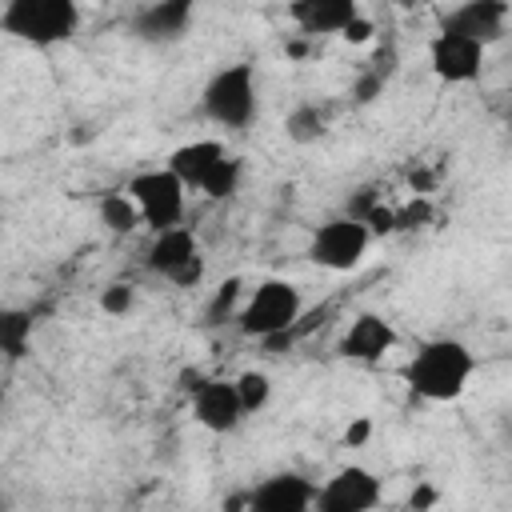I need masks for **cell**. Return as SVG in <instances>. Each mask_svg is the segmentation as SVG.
<instances>
[{
  "label": "cell",
  "mask_w": 512,
  "mask_h": 512,
  "mask_svg": "<svg viewBox=\"0 0 512 512\" xmlns=\"http://www.w3.org/2000/svg\"><path fill=\"white\" fill-rule=\"evenodd\" d=\"M476 376V352L456 336H432L416 344V352L404 364V384L412 396L428 404H452L468 392Z\"/></svg>",
  "instance_id": "obj_1"
},
{
  "label": "cell",
  "mask_w": 512,
  "mask_h": 512,
  "mask_svg": "<svg viewBox=\"0 0 512 512\" xmlns=\"http://www.w3.org/2000/svg\"><path fill=\"white\" fill-rule=\"evenodd\" d=\"M84 24V12L76 0H8L0 8V36L48 52L68 44Z\"/></svg>",
  "instance_id": "obj_2"
},
{
  "label": "cell",
  "mask_w": 512,
  "mask_h": 512,
  "mask_svg": "<svg viewBox=\"0 0 512 512\" xmlns=\"http://www.w3.org/2000/svg\"><path fill=\"white\" fill-rule=\"evenodd\" d=\"M304 320V292L288 276H264L244 292V304L236 312V328L248 340H272L284 332H296Z\"/></svg>",
  "instance_id": "obj_3"
},
{
  "label": "cell",
  "mask_w": 512,
  "mask_h": 512,
  "mask_svg": "<svg viewBox=\"0 0 512 512\" xmlns=\"http://www.w3.org/2000/svg\"><path fill=\"white\" fill-rule=\"evenodd\" d=\"M200 112L224 132H244L260 116V76L248 60L216 68L200 88Z\"/></svg>",
  "instance_id": "obj_4"
},
{
  "label": "cell",
  "mask_w": 512,
  "mask_h": 512,
  "mask_svg": "<svg viewBox=\"0 0 512 512\" xmlns=\"http://www.w3.org/2000/svg\"><path fill=\"white\" fill-rule=\"evenodd\" d=\"M144 268L160 280H168L172 288H200L204 272H208V256L196 240V232L188 224L156 232L144 248Z\"/></svg>",
  "instance_id": "obj_5"
},
{
  "label": "cell",
  "mask_w": 512,
  "mask_h": 512,
  "mask_svg": "<svg viewBox=\"0 0 512 512\" xmlns=\"http://www.w3.org/2000/svg\"><path fill=\"white\" fill-rule=\"evenodd\" d=\"M128 200L136 204L140 220L156 232H168V228H180L184 224V208H188V188L168 172V168H144L136 176H128L124 184Z\"/></svg>",
  "instance_id": "obj_6"
},
{
  "label": "cell",
  "mask_w": 512,
  "mask_h": 512,
  "mask_svg": "<svg viewBox=\"0 0 512 512\" xmlns=\"http://www.w3.org/2000/svg\"><path fill=\"white\" fill-rule=\"evenodd\" d=\"M372 248V232L360 220H348L344 212L316 224L308 236V260L324 272H352Z\"/></svg>",
  "instance_id": "obj_7"
},
{
  "label": "cell",
  "mask_w": 512,
  "mask_h": 512,
  "mask_svg": "<svg viewBox=\"0 0 512 512\" xmlns=\"http://www.w3.org/2000/svg\"><path fill=\"white\" fill-rule=\"evenodd\" d=\"M380 504H384V480L364 464H344L324 484H316L312 512H376Z\"/></svg>",
  "instance_id": "obj_8"
},
{
  "label": "cell",
  "mask_w": 512,
  "mask_h": 512,
  "mask_svg": "<svg viewBox=\"0 0 512 512\" xmlns=\"http://www.w3.org/2000/svg\"><path fill=\"white\" fill-rule=\"evenodd\" d=\"M484 56H488V48H480L476 40L456 36V32H440L436 28V36L428 40V68L448 88L476 84L484 76Z\"/></svg>",
  "instance_id": "obj_9"
},
{
  "label": "cell",
  "mask_w": 512,
  "mask_h": 512,
  "mask_svg": "<svg viewBox=\"0 0 512 512\" xmlns=\"http://www.w3.org/2000/svg\"><path fill=\"white\" fill-rule=\"evenodd\" d=\"M196 24V4L192 0H152V4H140L128 20V32L140 40V44H176L188 36V28Z\"/></svg>",
  "instance_id": "obj_10"
},
{
  "label": "cell",
  "mask_w": 512,
  "mask_h": 512,
  "mask_svg": "<svg viewBox=\"0 0 512 512\" xmlns=\"http://www.w3.org/2000/svg\"><path fill=\"white\" fill-rule=\"evenodd\" d=\"M508 20H512L508 0H464L440 16V32H456V36L476 40L480 48H492L496 40H504Z\"/></svg>",
  "instance_id": "obj_11"
},
{
  "label": "cell",
  "mask_w": 512,
  "mask_h": 512,
  "mask_svg": "<svg viewBox=\"0 0 512 512\" xmlns=\"http://www.w3.org/2000/svg\"><path fill=\"white\" fill-rule=\"evenodd\" d=\"M312 500H316V480L296 468H284L264 476L256 488H248L244 512H312Z\"/></svg>",
  "instance_id": "obj_12"
},
{
  "label": "cell",
  "mask_w": 512,
  "mask_h": 512,
  "mask_svg": "<svg viewBox=\"0 0 512 512\" xmlns=\"http://www.w3.org/2000/svg\"><path fill=\"white\" fill-rule=\"evenodd\" d=\"M188 408H192V420L204 428V432H216V436H228L244 424V408H240V396L232 388V380L224 376H208L192 396H188Z\"/></svg>",
  "instance_id": "obj_13"
},
{
  "label": "cell",
  "mask_w": 512,
  "mask_h": 512,
  "mask_svg": "<svg viewBox=\"0 0 512 512\" xmlns=\"http://www.w3.org/2000/svg\"><path fill=\"white\" fill-rule=\"evenodd\" d=\"M392 348H396V328L380 312L352 316L348 328H344V336H340V356L344 360H356V364H380Z\"/></svg>",
  "instance_id": "obj_14"
},
{
  "label": "cell",
  "mask_w": 512,
  "mask_h": 512,
  "mask_svg": "<svg viewBox=\"0 0 512 512\" xmlns=\"http://www.w3.org/2000/svg\"><path fill=\"white\" fill-rule=\"evenodd\" d=\"M360 16L356 0H296L288 4V20L304 36H344V28Z\"/></svg>",
  "instance_id": "obj_15"
},
{
  "label": "cell",
  "mask_w": 512,
  "mask_h": 512,
  "mask_svg": "<svg viewBox=\"0 0 512 512\" xmlns=\"http://www.w3.org/2000/svg\"><path fill=\"white\" fill-rule=\"evenodd\" d=\"M228 156V148H224V140H188V144H180V148H172L168 152V160H164V168L188 188V192H196L200 184H204V176L216 168V160H224Z\"/></svg>",
  "instance_id": "obj_16"
},
{
  "label": "cell",
  "mask_w": 512,
  "mask_h": 512,
  "mask_svg": "<svg viewBox=\"0 0 512 512\" xmlns=\"http://www.w3.org/2000/svg\"><path fill=\"white\" fill-rule=\"evenodd\" d=\"M32 336H36V316L28 308L0 304V356L8 364H20L32 352Z\"/></svg>",
  "instance_id": "obj_17"
},
{
  "label": "cell",
  "mask_w": 512,
  "mask_h": 512,
  "mask_svg": "<svg viewBox=\"0 0 512 512\" xmlns=\"http://www.w3.org/2000/svg\"><path fill=\"white\" fill-rule=\"evenodd\" d=\"M328 132V108L316 100H300L288 116H284V136L292 144H316Z\"/></svg>",
  "instance_id": "obj_18"
},
{
  "label": "cell",
  "mask_w": 512,
  "mask_h": 512,
  "mask_svg": "<svg viewBox=\"0 0 512 512\" xmlns=\"http://www.w3.org/2000/svg\"><path fill=\"white\" fill-rule=\"evenodd\" d=\"M96 216H100V224L112 232V236H132L144 220H140V212H136V204L128 200V192L124 188H116V192H104L100 200H96Z\"/></svg>",
  "instance_id": "obj_19"
},
{
  "label": "cell",
  "mask_w": 512,
  "mask_h": 512,
  "mask_svg": "<svg viewBox=\"0 0 512 512\" xmlns=\"http://www.w3.org/2000/svg\"><path fill=\"white\" fill-rule=\"evenodd\" d=\"M240 180H244V160L240 156H224V160H216V168L204 176V184L196 188L204 200H212V204H220V200H232L236 192H240Z\"/></svg>",
  "instance_id": "obj_20"
},
{
  "label": "cell",
  "mask_w": 512,
  "mask_h": 512,
  "mask_svg": "<svg viewBox=\"0 0 512 512\" xmlns=\"http://www.w3.org/2000/svg\"><path fill=\"white\" fill-rule=\"evenodd\" d=\"M244 280L240 276H228L216 292H212V300L204 304V324L208 328H220V324H228V320H236V312H240V304H244Z\"/></svg>",
  "instance_id": "obj_21"
},
{
  "label": "cell",
  "mask_w": 512,
  "mask_h": 512,
  "mask_svg": "<svg viewBox=\"0 0 512 512\" xmlns=\"http://www.w3.org/2000/svg\"><path fill=\"white\" fill-rule=\"evenodd\" d=\"M232 388H236V396H240L244 416L264 412L268 400H272V376H268L264 368H244L240 376H232Z\"/></svg>",
  "instance_id": "obj_22"
},
{
  "label": "cell",
  "mask_w": 512,
  "mask_h": 512,
  "mask_svg": "<svg viewBox=\"0 0 512 512\" xmlns=\"http://www.w3.org/2000/svg\"><path fill=\"white\" fill-rule=\"evenodd\" d=\"M96 304H100L104 316H128V312L136 308V288H132L128 280H112V284L100 288Z\"/></svg>",
  "instance_id": "obj_23"
},
{
  "label": "cell",
  "mask_w": 512,
  "mask_h": 512,
  "mask_svg": "<svg viewBox=\"0 0 512 512\" xmlns=\"http://www.w3.org/2000/svg\"><path fill=\"white\" fill-rule=\"evenodd\" d=\"M432 220V204L424 196L408 200L404 208H396V232H408V228H424Z\"/></svg>",
  "instance_id": "obj_24"
},
{
  "label": "cell",
  "mask_w": 512,
  "mask_h": 512,
  "mask_svg": "<svg viewBox=\"0 0 512 512\" xmlns=\"http://www.w3.org/2000/svg\"><path fill=\"white\" fill-rule=\"evenodd\" d=\"M384 92V72L380 68H368L356 84H352V96H356V104H372L376 96Z\"/></svg>",
  "instance_id": "obj_25"
},
{
  "label": "cell",
  "mask_w": 512,
  "mask_h": 512,
  "mask_svg": "<svg viewBox=\"0 0 512 512\" xmlns=\"http://www.w3.org/2000/svg\"><path fill=\"white\" fill-rule=\"evenodd\" d=\"M368 36H372V20H368V16L360 12V16H356V20H352V24L344 28V40H352V44H364Z\"/></svg>",
  "instance_id": "obj_26"
},
{
  "label": "cell",
  "mask_w": 512,
  "mask_h": 512,
  "mask_svg": "<svg viewBox=\"0 0 512 512\" xmlns=\"http://www.w3.org/2000/svg\"><path fill=\"white\" fill-rule=\"evenodd\" d=\"M432 504H436V488H428V484H420V488L412 492V500H408L412 512H428Z\"/></svg>",
  "instance_id": "obj_27"
},
{
  "label": "cell",
  "mask_w": 512,
  "mask_h": 512,
  "mask_svg": "<svg viewBox=\"0 0 512 512\" xmlns=\"http://www.w3.org/2000/svg\"><path fill=\"white\" fill-rule=\"evenodd\" d=\"M344 440H348L352 448H356V444H364V440H368V420H356V424L344 432Z\"/></svg>",
  "instance_id": "obj_28"
},
{
  "label": "cell",
  "mask_w": 512,
  "mask_h": 512,
  "mask_svg": "<svg viewBox=\"0 0 512 512\" xmlns=\"http://www.w3.org/2000/svg\"><path fill=\"white\" fill-rule=\"evenodd\" d=\"M0 512H4V504H0Z\"/></svg>",
  "instance_id": "obj_29"
},
{
  "label": "cell",
  "mask_w": 512,
  "mask_h": 512,
  "mask_svg": "<svg viewBox=\"0 0 512 512\" xmlns=\"http://www.w3.org/2000/svg\"><path fill=\"white\" fill-rule=\"evenodd\" d=\"M0 228H4V220H0Z\"/></svg>",
  "instance_id": "obj_30"
}]
</instances>
